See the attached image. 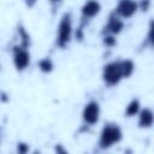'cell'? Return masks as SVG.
Returning a JSON list of instances; mask_svg holds the SVG:
<instances>
[{"mask_svg":"<svg viewBox=\"0 0 154 154\" xmlns=\"http://www.w3.org/2000/svg\"><path fill=\"white\" fill-rule=\"evenodd\" d=\"M72 34H73V29H72V16L70 12H65L61 18L60 22L58 24L57 28V36H55V46L60 49L66 48L71 40H72Z\"/></svg>","mask_w":154,"mask_h":154,"instance_id":"1","label":"cell"},{"mask_svg":"<svg viewBox=\"0 0 154 154\" xmlns=\"http://www.w3.org/2000/svg\"><path fill=\"white\" fill-rule=\"evenodd\" d=\"M122 138H123V131L119 128V125L116 123H107L100 132L99 146L101 149H108L112 146L119 143Z\"/></svg>","mask_w":154,"mask_h":154,"instance_id":"2","label":"cell"},{"mask_svg":"<svg viewBox=\"0 0 154 154\" xmlns=\"http://www.w3.org/2000/svg\"><path fill=\"white\" fill-rule=\"evenodd\" d=\"M101 11V4L99 2V0H87L82 8H81V22H79V26L77 29V38L82 40L83 38V28L85 25H88V23L95 18Z\"/></svg>","mask_w":154,"mask_h":154,"instance_id":"3","label":"cell"},{"mask_svg":"<svg viewBox=\"0 0 154 154\" xmlns=\"http://www.w3.org/2000/svg\"><path fill=\"white\" fill-rule=\"evenodd\" d=\"M124 79L120 69V60L107 63L102 69V81L107 87H116Z\"/></svg>","mask_w":154,"mask_h":154,"instance_id":"4","label":"cell"},{"mask_svg":"<svg viewBox=\"0 0 154 154\" xmlns=\"http://www.w3.org/2000/svg\"><path fill=\"white\" fill-rule=\"evenodd\" d=\"M29 45L19 43L12 47V58H13V65L17 71L22 72L26 70L30 65V52H29Z\"/></svg>","mask_w":154,"mask_h":154,"instance_id":"5","label":"cell"},{"mask_svg":"<svg viewBox=\"0 0 154 154\" xmlns=\"http://www.w3.org/2000/svg\"><path fill=\"white\" fill-rule=\"evenodd\" d=\"M100 103L96 100L88 101L82 111V120L85 125L93 126L95 125L100 119Z\"/></svg>","mask_w":154,"mask_h":154,"instance_id":"6","label":"cell"},{"mask_svg":"<svg viewBox=\"0 0 154 154\" xmlns=\"http://www.w3.org/2000/svg\"><path fill=\"white\" fill-rule=\"evenodd\" d=\"M137 11L138 5L135 0H119L113 12L122 19H128L131 18Z\"/></svg>","mask_w":154,"mask_h":154,"instance_id":"7","label":"cell"},{"mask_svg":"<svg viewBox=\"0 0 154 154\" xmlns=\"http://www.w3.org/2000/svg\"><path fill=\"white\" fill-rule=\"evenodd\" d=\"M124 29V22L120 17H118L114 12H112L108 17L107 23L103 25L102 29V35H113L117 36L118 34H120Z\"/></svg>","mask_w":154,"mask_h":154,"instance_id":"8","label":"cell"},{"mask_svg":"<svg viewBox=\"0 0 154 154\" xmlns=\"http://www.w3.org/2000/svg\"><path fill=\"white\" fill-rule=\"evenodd\" d=\"M138 126L142 129H148L153 125V120H154V116H153V111L150 108H143L140 109L138 112Z\"/></svg>","mask_w":154,"mask_h":154,"instance_id":"9","label":"cell"},{"mask_svg":"<svg viewBox=\"0 0 154 154\" xmlns=\"http://www.w3.org/2000/svg\"><path fill=\"white\" fill-rule=\"evenodd\" d=\"M120 69H122L123 78H129L135 71V63L130 59L120 60Z\"/></svg>","mask_w":154,"mask_h":154,"instance_id":"10","label":"cell"},{"mask_svg":"<svg viewBox=\"0 0 154 154\" xmlns=\"http://www.w3.org/2000/svg\"><path fill=\"white\" fill-rule=\"evenodd\" d=\"M140 109H141L140 100H138V99H132V100L128 103V106H126V108H125V116L129 117V118L135 117V116L138 114Z\"/></svg>","mask_w":154,"mask_h":154,"instance_id":"11","label":"cell"},{"mask_svg":"<svg viewBox=\"0 0 154 154\" xmlns=\"http://www.w3.org/2000/svg\"><path fill=\"white\" fill-rule=\"evenodd\" d=\"M37 66H38V69H40L41 72H43V73H51L53 71L54 64H53V61H52L51 58L45 57V58L40 59V61L37 63Z\"/></svg>","mask_w":154,"mask_h":154,"instance_id":"12","label":"cell"},{"mask_svg":"<svg viewBox=\"0 0 154 154\" xmlns=\"http://www.w3.org/2000/svg\"><path fill=\"white\" fill-rule=\"evenodd\" d=\"M102 42L106 47H113L117 45V40H116V36L113 35H103L102 37Z\"/></svg>","mask_w":154,"mask_h":154,"instance_id":"13","label":"cell"},{"mask_svg":"<svg viewBox=\"0 0 154 154\" xmlns=\"http://www.w3.org/2000/svg\"><path fill=\"white\" fill-rule=\"evenodd\" d=\"M29 144L28 143H25V142H18L17 143V152L19 153V154H25V153H28L29 152Z\"/></svg>","mask_w":154,"mask_h":154,"instance_id":"14","label":"cell"},{"mask_svg":"<svg viewBox=\"0 0 154 154\" xmlns=\"http://www.w3.org/2000/svg\"><path fill=\"white\" fill-rule=\"evenodd\" d=\"M138 5V10H142V11H147L149 8V5H150V0H141Z\"/></svg>","mask_w":154,"mask_h":154,"instance_id":"15","label":"cell"},{"mask_svg":"<svg viewBox=\"0 0 154 154\" xmlns=\"http://www.w3.org/2000/svg\"><path fill=\"white\" fill-rule=\"evenodd\" d=\"M24 2H25V5H26L29 8H31V7H34V6L36 5L37 0H24Z\"/></svg>","mask_w":154,"mask_h":154,"instance_id":"16","label":"cell"},{"mask_svg":"<svg viewBox=\"0 0 154 154\" xmlns=\"http://www.w3.org/2000/svg\"><path fill=\"white\" fill-rule=\"evenodd\" d=\"M49 2H51V5H52L53 8H57L58 6H60V4L63 2V0H49Z\"/></svg>","mask_w":154,"mask_h":154,"instance_id":"17","label":"cell"}]
</instances>
